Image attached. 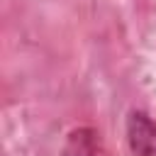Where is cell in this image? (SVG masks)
<instances>
[{"label":"cell","mask_w":156,"mask_h":156,"mask_svg":"<svg viewBox=\"0 0 156 156\" xmlns=\"http://www.w3.org/2000/svg\"><path fill=\"white\" fill-rule=\"evenodd\" d=\"M61 156H110L105 141L93 127H76L68 132Z\"/></svg>","instance_id":"7a4b0ae2"},{"label":"cell","mask_w":156,"mask_h":156,"mask_svg":"<svg viewBox=\"0 0 156 156\" xmlns=\"http://www.w3.org/2000/svg\"><path fill=\"white\" fill-rule=\"evenodd\" d=\"M127 146L129 156H156V122L144 110L127 115Z\"/></svg>","instance_id":"6da1fadb"}]
</instances>
